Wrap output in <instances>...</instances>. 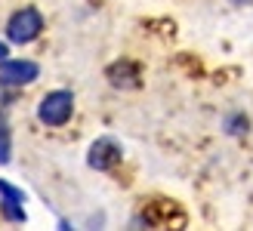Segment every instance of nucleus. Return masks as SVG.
Wrapping results in <instances>:
<instances>
[{
  "label": "nucleus",
  "instance_id": "nucleus-9",
  "mask_svg": "<svg viewBox=\"0 0 253 231\" xmlns=\"http://www.w3.org/2000/svg\"><path fill=\"white\" fill-rule=\"evenodd\" d=\"M0 197H9V200H22L25 203V191L16 188V185H9L6 179H0Z\"/></svg>",
  "mask_w": 253,
  "mask_h": 231
},
{
  "label": "nucleus",
  "instance_id": "nucleus-6",
  "mask_svg": "<svg viewBox=\"0 0 253 231\" xmlns=\"http://www.w3.org/2000/svg\"><path fill=\"white\" fill-rule=\"evenodd\" d=\"M0 213H3L6 222H25V219H28L22 200H9V197H0Z\"/></svg>",
  "mask_w": 253,
  "mask_h": 231
},
{
  "label": "nucleus",
  "instance_id": "nucleus-4",
  "mask_svg": "<svg viewBox=\"0 0 253 231\" xmlns=\"http://www.w3.org/2000/svg\"><path fill=\"white\" fill-rule=\"evenodd\" d=\"M118 163H121V145L108 136L96 139L90 145V151H86V166H90V170L105 173V170H115Z\"/></svg>",
  "mask_w": 253,
  "mask_h": 231
},
{
  "label": "nucleus",
  "instance_id": "nucleus-11",
  "mask_svg": "<svg viewBox=\"0 0 253 231\" xmlns=\"http://www.w3.org/2000/svg\"><path fill=\"white\" fill-rule=\"evenodd\" d=\"M235 6H244V3H253V0H232Z\"/></svg>",
  "mask_w": 253,
  "mask_h": 231
},
{
  "label": "nucleus",
  "instance_id": "nucleus-1",
  "mask_svg": "<svg viewBox=\"0 0 253 231\" xmlns=\"http://www.w3.org/2000/svg\"><path fill=\"white\" fill-rule=\"evenodd\" d=\"M43 31V16H41V9H34V6H22L19 12H12L9 22H6V40L9 43H34L37 37H41Z\"/></svg>",
  "mask_w": 253,
  "mask_h": 231
},
{
  "label": "nucleus",
  "instance_id": "nucleus-2",
  "mask_svg": "<svg viewBox=\"0 0 253 231\" xmlns=\"http://www.w3.org/2000/svg\"><path fill=\"white\" fill-rule=\"evenodd\" d=\"M74 114V96L68 89H53L37 105V120L43 126H65Z\"/></svg>",
  "mask_w": 253,
  "mask_h": 231
},
{
  "label": "nucleus",
  "instance_id": "nucleus-5",
  "mask_svg": "<svg viewBox=\"0 0 253 231\" xmlns=\"http://www.w3.org/2000/svg\"><path fill=\"white\" fill-rule=\"evenodd\" d=\"M108 83L115 89H133V86H139V68L133 62L121 59V62H115V65L108 68Z\"/></svg>",
  "mask_w": 253,
  "mask_h": 231
},
{
  "label": "nucleus",
  "instance_id": "nucleus-10",
  "mask_svg": "<svg viewBox=\"0 0 253 231\" xmlns=\"http://www.w3.org/2000/svg\"><path fill=\"white\" fill-rule=\"evenodd\" d=\"M6 56H9V43L0 40V59H6Z\"/></svg>",
  "mask_w": 253,
  "mask_h": 231
},
{
  "label": "nucleus",
  "instance_id": "nucleus-7",
  "mask_svg": "<svg viewBox=\"0 0 253 231\" xmlns=\"http://www.w3.org/2000/svg\"><path fill=\"white\" fill-rule=\"evenodd\" d=\"M9 154H12V136H9L6 120L0 117V163H9Z\"/></svg>",
  "mask_w": 253,
  "mask_h": 231
},
{
  "label": "nucleus",
  "instance_id": "nucleus-8",
  "mask_svg": "<svg viewBox=\"0 0 253 231\" xmlns=\"http://www.w3.org/2000/svg\"><path fill=\"white\" fill-rule=\"evenodd\" d=\"M247 126H250V120L244 117V114H229V117H225V133H229V136L247 133Z\"/></svg>",
  "mask_w": 253,
  "mask_h": 231
},
{
  "label": "nucleus",
  "instance_id": "nucleus-3",
  "mask_svg": "<svg viewBox=\"0 0 253 231\" xmlns=\"http://www.w3.org/2000/svg\"><path fill=\"white\" fill-rule=\"evenodd\" d=\"M41 65L31 59H0V86H28L37 80Z\"/></svg>",
  "mask_w": 253,
  "mask_h": 231
}]
</instances>
